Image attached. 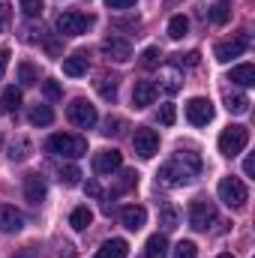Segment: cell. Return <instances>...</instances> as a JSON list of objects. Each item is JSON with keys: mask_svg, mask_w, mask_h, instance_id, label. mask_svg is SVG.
<instances>
[{"mask_svg": "<svg viewBox=\"0 0 255 258\" xmlns=\"http://www.w3.org/2000/svg\"><path fill=\"white\" fill-rule=\"evenodd\" d=\"M45 150L54 153V156H66V159H78V156H87V138L81 135H72V132H57L45 141Z\"/></svg>", "mask_w": 255, "mask_h": 258, "instance_id": "cell-1", "label": "cell"}, {"mask_svg": "<svg viewBox=\"0 0 255 258\" xmlns=\"http://www.w3.org/2000/svg\"><path fill=\"white\" fill-rule=\"evenodd\" d=\"M216 192H219V201H225L228 207H234V210H240L246 201H249V189H246V183L240 180V177H222L219 180V186H216Z\"/></svg>", "mask_w": 255, "mask_h": 258, "instance_id": "cell-2", "label": "cell"}, {"mask_svg": "<svg viewBox=\"0 0 255 258\" xmlns=\"http://www.w3.org/2000/svg\"><path fill=\"white\" fill-rule=\"evenodd\" d=\"M246 144H249V129L240 126V123L219 132V153L222 156H237V153H243Z\"/></svg>", "mask_w": 255, "mask_h": 258, "instance_id": "cell-3", "label": "cell"}, {"mask_svg": "<svg viewBox=\"0 0 255 258\" xmlns=\"http://www.w3.org/2000/svg\"><path fill=\"white\" fill-rule=\"evenodd\" d=\"M93 21H96L93 15L69 9V12H60V18H57V30H60V36H81V33H87V30L93 27Z\"/></svg>", "mask_w": 255, "mask_h": 258, "instance_id": "cell-4", "label": "cell"}, {"mask_svg": "<svg viewBox=\"0 0 255 258\" xmlns=\"http://www.w3.org/2000/svg\"><path fill=\"white\" fill-rule=\"evenodd\" d=\"M213 222H216V207H213V201L195 198V201L189 204V225L195 228V231H207Z\"/></svg>", "mask_w": 255, "mask_h": 258, "instance_id": "cell-5", "label": "cell"}, {"mask_svg": "<svg viewBox=\"0 0 255 258\" xmlns=\"http://www.w3.org/2000/svg\"><path fill=\"white\" fill-rule=\"evenodd\" d=\"M192 177H195V174L186 171L177 159L165 162V165L159 168V174H156V180H159L162 186H171V189H174V186H186V183H192Z\"/></svg>", "mask_w": 255, "mask_h": 258, "instance_id": "cell-6", "label": "cell"}, {"mask_svg": "<svg viewBox=\"0 0 255 258\" xmlns=\"http://www.w3.org/2000/svg\"><path fill=\"white\" fill-rule=\"evenodd\" d=\"M66 114H69V120H72L75 126H81V129H90L96 120H99L96 105H90L87 99H72L69 108H66Z\"/></svg>", "mask_w": 255, "mask_h": 258, "instance_id": "cell-7", "label": "cell"}, {"mask_svg": "<svg viewBox=\"0 0 255 258\" xmlns=\"http://www.w3.org/2000/svg\"><path fill=\"white\" fill-rule=\"evenodd\" d=\"M213 102L207 99V96H192L189 102H186V117H189L192 126H207L210 120H213Z\"/></svg>", "mask_w": 255, "mask_h": 258, "instance_id": "cell-8", "label": "cell"}, {"mask_svg": "<svg viewBox=\"0 0 255 258\" xmlns=\"http://www.w3.org/2000/svg\"><path fill=\"white\" fill-rule=\"evenodd\" d=\"M132 144H135V153L141 159H150L159 150V132L156 129H147V126H138L135 135H132Z\"/></svg>", "mask_w": 255, "mask_h": 258, "instance_id": "cell-9", "label": "cell"}, {"mask_svg": "<svg viewBox=\"0 0 255 258\" xmlns=\"http://www.w3.org/2000/svg\"><path fill=\"white\" fill-rule=\"evenodd\" d=\"M246 48H249V36H246V33H240V36H234V39H228V42H219V45L213 48V54H216V60H219V63H228V60L240 57Z\"/></svg>", "mask_w": 255, "mask_h": 258, "instance_id": "cell-10", "label": "cell"}, {"mask_svg": "<svg viewBox=\"0 0 255 258\" xmlns=\"http://www.w3.org/2000/svg\"><path fill=\"white\" fill-rule=\"evenodd\" d=\"M102 54L108 60H114V63H126L129 57H132V45H129V39H123V36H108L102 42Z\"/></svg>", "mask_w": 255, "mask_h": 258, "instance_id": "cell-11", "label": "cell"}, {"mask_svg": "<svg viewBox=\"0 0 255 258\" xmlns=\"http://www.w3.org/2000/svg\"><path fill=\"white\" fill-rule=\"evenodd\" d=\"M123 165V153L120 150H99L96 156H93V171L96 174H114L117 168Z\"/></svg>", "mask_w": 255, "mask_h": 258, "instance_id": "cell-12", "label": "cell"}, {"mask_svg": "<svg viewBox=\"0 0 255 258\" xmlns=\"http://www.w3.org/2000/svg\"><path fill=\"white\" fill-rule=\"evenodd\" d=\"M156 96H159L156 81H135V90H132V105H135V108H147V105H153Z\"/></svg>", "mask_w": 255, "mask_h": 258, "instance_id": "cell-13", "label": "cell"}, {"mask_svg": "<svg viewBox=\"0 0 255 258\" xmlns=\"http://www.w3.org/2000/svg\"><path fill=\"white\" fill-rule=\"evenodd\" d=\"M45 192H48V186H45V177L42 174H27L24 177V198L30 201V204H42L45 201Z\"/></svg>", "mask_w": 255, "mask_h": 258, "instance_id": "cell-14", "label": "cell"}, {"mask_svg": "<svg viewBox=\"0 0 255 258\" xmlns=\"http://www.w3.org/2000/svg\"><path fill=\"white\" fill-rule=\"evenodd\" d=\"M24 228V216L12 207V204H3L0 207V231L3 234H15V231H21Z\"/></svg>", "mask_w": 255, "mask_h": 258, "instance_id": "cell-15", "label": "cell"}, {"mask_svg": "<svg viewBox=\"0 0 255 258\" xmlns=\"http://www.w3.org/2000/svg\"><path fill=\"white\" fill-rule=\"evenodd\" d=\"M120 222L126 225L129 231H138V228H144V222H147V210L138 207V204H126V207L120 210Z\"/></svg>", "mask_w": 255, "mask_h": 258, "instance_id": "cell-16", "label": "cell"}, {"mask_svg": "<svg viewBox=\"0 0 255 258\" xmlns=\"http://www.w3.org/2000/svg\"><path fill=\"white\" fill-rule=\"evenodd\" d=\"M126 255H129V243L120 240V237H111V240H105V243L96 249L93 258H126Z\"/></svg>", "mask_w": 255, "mask_h": 258, "instance_id": "cell-17", "label": "cell"}, {"mask_svg": "<svg viewBox=\"0 0 255 258\" xmlns=\"http://www.w3.org/2000/svg\"><path fill=\"white\" fill-rule=\"evenodd\" d=\"M156 87H162L165 93H177V90L183 87V75H180V69H177V66L162 69V75H159V84H156Z\"/></svg>", "mask_w": 255, "mask_h": 258, "instance_id": "cell-18", "label": "cell"}, {"mask_svg": "<svg viewBox=\"0 0 255 258\" xmlns=\"http://www.w3.org/2000/svg\"><path fill=\"white\" fill-rule=\"evenodd\" d=\"M87 51H75L72 57H63V75L69 78H78V75H84L87 72Z\"/></svg>", "mask_w": 255, "mask_h": 258, "instance_id": "cell-19", "label": "cell"}, {"mask_svg": "<svg viewBox=\"0 0 255 258\" xmlns=\"http://www.w3.org/2000/svg\"><path fill=\"white\" fill-rule=\"evenodd\" d=\"M159 225H162V231H174L180 225V213H177V207L171 201L159 204Z\"/></svg>", "mask_w": 255, "mask_h": 258, "instance_id": "cell-20", "label": "cell"}, {"mask_svg": "<svg viewBox=\"0 0 255 258\" xmlns=\"http://www.w3.org/2000/svg\"><path fill=\"white\" fill-rule=\"evenodd\" d=\"M144 258H168V237L165 234H153L144 243Z\"/></svg>", "mask_w": 255, "mask_h": 258, "instance_id": "cell-21", "label": "cell"}, {"mask_svg": "<svg viewBox=\"0 0 255 258\" xmlns=\"http://www.w3.org/2000/svg\"><path fill=\"white\" fill-rule=\"evenodd\" d=\"M228 81H234V84H240V87H252L255 84V66L252 63L234 66V69L228 72Z\"/></svg>", "mask_w": 255, "mask_h": 258, "instance_id": "cell-22", "label": "cell"}, {"mask_svg": "<svg viewBox=\"0 0 255 258\" xmlns=\"http://www.w3.org/2000/svg\"><path fill=\"white\" fill-rule=\"evenodd\" d=\"M90 222H93V210H90L87 204H81V207H75V210L69 213V225H72L75 231H84V228H90Z\"/></svg>", "mask_w": 255, "mask_h": 258, "instance_id": "cell-23", "label": "cell"}, {"mask_svg": "<svg viewBox=\"0 0 255 258\" xmlns=\"http://www.w3.org/2000/svg\"><path fill=\"white\" fill-rule=\"evenodd\" d=\"M249 96L246 93H225V108L231 111V114H246L249 111Z\"/></svg>", "mask_w": 255, "mask_h": 258, "instance_id": "cell-24", "label": "cell"}, {"mask_svg": "<svg viewBox=\"0 0 255 258\" xmlns=\"http://www.w3.org/2000/svg\"><path fill=\"white\" fill-rule=\"evenodd\" d=\"M96 90H99V96L105 99V102H114L117 99V78L111 75H99V81H96Z\"/></svg>", "mask_w": 255, "mask_h": 258, "instance_id": "cell-25", "label": "cell"}, {"mask_svg": "<svg viewBox=\"0 0 255 258\" xmlns=\"http://www.w3.org/2000/svg\"><path fill=\"white\" fill-rule=\"evenodd\" d=\"M27 117H30V123H33V126H51L54 111H51V105H33Z\"/></svg>", "mask_w": 255, "mask_h": 258, "instance_id": "cell-26", "label": "cell"}, {"mask_svg": "<svg viewBox=\"0 0 255 258\" xmlns=\"http://www.w3.org/2000/svg\"><path fill=\"white\" fill-rule=\"evenodd\" d=\"M174 159H177L186 171H192V174H198V171H201V156H198L195 150H177V153H174Z\"/></svg>", "mask_w": 255, "mask_h": 258, "instance_id": "cell-27", "label": "cell"}, {"mask_svg": "<svg viewBox=\"0 0 255 258\" xmlns=\"http://www.w3.org/2000/svg\"><path fill=\"white\" fill-rule=\"evenodd\" d=\"M0 105H3V111H6V114L18 111V105H21V90H18V87H6V90H3V96H0Z\"/></svg>", "mask_w": 255, "mask_h": 258, "instance_id": "cell-28", "label": "cell"}, {"mask_svg": "<svg viewBox=\"0 0 255 258\" xmlns=\"http://www.w3.org/2000/svg\"><path fill=\"white\" fill-rule=\"evenodd\" d=\"M186 33H189V18L174 15V18L168 21V36H171V39H183Z\"/></svg>", "mask_w": 255, "mask_h": 258, "instance_id": "cell-29", "label": "cell"}, {"mask_svg": "<svg viewBox=\"0 0 255 258\" xmlns=\"http://www.w3.org/2000/svg\"><path fill=\"white\" fill-rule=\"evenodd\" d=\"M30 150H33V144H30L27 138H18V141H12V147H9V159H12V162H21V159L30 156Z\"/></svg>", "mask_w": 255, "mask_h": 258, "instance_id": "cell-30", "label": "cell"}, {"mask_svg": "<svg viewBox=\"0 0 255 258\" xmlns=\"http://www.w3.org/2000/svg\"><path fill=\"white\" fill-rule=\"evenodd\" d=\"M159 60H162V51H159L156 45H147V48L141 51V57H138L141 69H156V66H159Z\"/></svg>", "mask_w": 255, "mask_h": 258, "instance_id": "cell-31", "label": "cell"}, {"mask_svg": "<svg viewBox=\"0 0 255 258\" xmlns=\"http://www.w3.org/2000/svg\"><path fill=\"white\" fill-rule=\"evenodd\" d=\"M135 183H138V171H123V174L117 177V183H114L111 195H123V192H129Z\"/></svg>", "mask_w": 255, "mask_h": 258, "instance_id": "cell-32", "label": "cell"}, {"mask_svg": "<svg viewBox=\"0 0 255 258\" xmlns=\"http://www.w3.org/2000/svg\"><path fill=\"white\" fill-rule=\"evenodd\" d=\"M57 177H60V183H63V186H78V183H81V171H78L75 165H63Z\"/></svg>", "mask_w": 255, "mask_h": 258, "instance_id": "cell-33", "label": "cell"}, {"mask_svg": "<svg viewBox=\"0 0 255 258\" xmlns=\"http://www.w3.org/2000/svg\"><path fill=\"white\" fill-rule=\"evenodd\" d=\"M18 81H21V84H36V81H39L36 66H33V63H21V66H18Z\"/></svg>", "mask_w": 255, "mask_h": 258, "instance_id": "cell-34", "label": "cell"}, {"mask_svg": "<svg viewBox=\"0 0 255 258\" xmlns=\"http://www.w3.org/2000/svg\"><path fill=\"white\" fill-rule=\"evenodd\" d=\"M231 18V9L225 6V3H216V6H210V21L213 24H225Z\"/></svg>", "mask_w": 255, "mask_h": 258, "instance_id": "cell-35", "label": "cell"}, {"mask_svg": "<svg viewBox=\"0 0 255 258\" xmlns=\"http://www.w3.org/2000/svg\"><path fill=\"white\" fill-rule=\"evenodd\" d=\"M18 3H21V12H24L27 18H36V15H42V9H45L42 0H18Z\"/></svg>", "mask_w": 255, "mask_h": 258, "instance_id": "cell-36", "label": "cell"}, {"mask_svg": "<svg viewBox=\"0 0 255 258\" xmlns=\"http://www.w3.org/2000/svg\"><path fill=\"white\" fill-rule=\"evenodd\" d=\"M120 129H123V120H120V117H105L99 132H102L105 138H111V135H120Z\"/></svg>", "mask_w": 255, "mask_h": 258, "instance_id": "cell-37", "label": "cell"}, {"mask_svg": "<svg viewBox=\"0 0 255 258\" xmlns=\"http://www.w3.org/2000/svg\"><path fill=\"white\" fill-rule=\"evenodd\" d=\"M174 120H177V108H174L171 102H165V105L159 108V123H162V126H174Z\"/></svg>", "mask_w": 255, "mask_h": 258, "instance_id": "cell-38", "label": "cell"}, {"mask_svg": "<svg viewBox=\"0 0 255 258\" xmlns=\"http://www.w3.org/2000/svg\"><path fill=\"white\" fill-rule=\"evenodd\" d=\"M195 255H198V246L192 240H180L174 246V258H195Z\"/></svg>", "mask_w": 255, "mask_h": 258, "instance_id": "cell-39", "label": "cell"}, {"mask_svg": "<svg viewBox=\"0 0 255 258\" xmlns=\"http://www.w3.org/2000/svg\"><path fill=\"white\" fill-rule=\"evenodd\" d=\"M201 63V54L198 51H189V54H174V66L183 69V66H198Z\"/></svg>", "mask_w": 255, "mask_h": 258, "instance_id": "cell-40", "label": "cell"}, {"mask_svg": "<svg viewBox=\"0 0 255 258\" xmlns=\"http://www.w3.org/2000/svg\"><path fill=\"white\" fill-rule=\"evenodd\" d=\"M42 93H45L48 99H60V96H63V87H60L57 81H42Z\"/></svg>", "mask_w": 255, "mask_h": 258, "instance_id": "cell-41", "label": "cell"}, {"mask_svg": "<svg viewBox=\"0 0 255 258\" xmlns=\"http://www.w3.org/2000/svg\"><path fill=\"white\" fill-rule=\"evenodd\" d=\"M138 0H105V6L108 9H132Z\"/></svg>", "mask_w": 255, "mask_h": 258, "instance_id": "cell-42", "label": "cell"}, {"mask_svg": "<svg viewBox=\"0 0 255 258\" xmlns=\"http://www.w3.org/2000/svg\"><path fill=\"white\" fill-rule=\"evenodd\" d=\"M84 192L90 195V198H99L102 189H99V183H96V180H87V183H84Z\"/></svg>", "mask_w": 255, "mask_h": 258, "instance_id": "cell-43", "label": "cell"}, {"mask_svg": "<svg viewBox=\"0 0 255 258\" xmlns=\"http://www.w3.org/2000/svg\"><path fill=\"white\" fill-rule=\"evenodd\" d=\"M54 258H75V249H72L69 243H63V246H57V252H54Z\"/></svg>", "mask_w": 255, "mask_h": 258, "instance_id": "cell-44", "label": "cell"}, {"mask_svg": "<svg viewBox=\"0 0 255 258\" xmlns=\"http://www.w3.org/2000/svg\"><path fill=\"white\" fill-rule=\"evenodd\" d=\"M6 66H9V48H0V78H3Z\"/></svg>", "mask_w": 255, "mask_h": 258, "instance_id": "cell-45", "label": "cell"}, {"mask_svg": "<svg viewBox=\"0 0 255 258\" xmlns=\"http://www.w3.org/2000/svg\"><path fill=\"white\" fill-rule=\"evenodd\" d=\"M252 171H255V162H252V156H246V159H243V174L252 177Z\"/></svg>", "mask_w": 255, "mask_h": 258, "instance_id": "cell-46", "label": "cell"}, {"mask_svg": "<svg viewBox=\"0 0 255 258\" xmlns=\"http://www.w3.org/2000/svg\"><path fill=\"white\" fill-rule=\"evenodd\" d=\"M9 21V6L6 3H0V30H3V24Z\"/></svg>", "mask_w": 255, "mask_h": 258, "instance_id": "cell-47", "label": "cell"}, {"mask_svg": "<svg viewBox=\"0 0 255 258\" xmlns=\"http://www.w3.org/2000/svg\"><path fill=\"white\" fill-rule=\"evenodd\" d=\"M216 258H234V255L231 252H222V255H216Z\"/></svg>", "mask_w": 255, "mask_h": 258, "instance_id": "cell-48", "label": "cell"}, {"mask_svg": "<svg viewBox=\"0 0 255 258\" xmlns=\"http://www.w3.org/2000/svg\"><path fill=\"white\" fill-rule=\"evenodd\" d=\"M174 3H177V0H165V6H174Z\"/></svg>", "mask_w": 255, "mask_h": 258, "instance_id": "cell-49", "label": "cell"}, {"mask_svg": "<svg viewBox=\"0 0 255 258\" xmlns=\"http://www.w3.org/2000/svg\"><path fill=\"white\" fill-rule=\"evenodd\" d=\"M0 144H3V135H0Z\"/></svg>", "mask_w": 255, "mask_h": 258, "instance_id": "cell-50", "label": "cell"}]
</instances>
